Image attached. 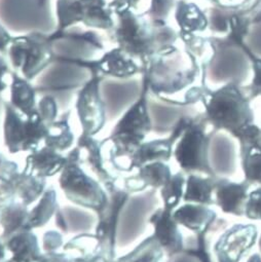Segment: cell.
<instances>
[{
    "instance_id": "1",
    "label": "cell",
    "mask_w": 261,
    "mask_h": 262,
    "mask_svg": "<svg viewBox=\"0 0 261 262\" xmlns=\"http://www.w3.org/2000/svg\"><path fill=\"white\" fill-rule=\"evenodd\" d=\"M209 63L187 49L175 45L157 53L142 70L149 92L172 104H190L202 100L207 86Z\"/></svg>"
},
{
    "instance_id": "2",
    "label": "cell",
    "mask_w": 261,
    "mask_h": 262,
    "mask_svg": "<svg viewBox=\"0 0 261 262\" xmlns=\"http://www.w3.org/2000/svg\"><path fill=\"white\" fill-rule=\"evenodd\" d=\"M112 38L118 48L136 59L143 68L164 48L175 45L179 34L168 24L151 20L145 14L124 11L114 14Z\"/></svg>"
},
{
    "instance_id": "3",
    "label": "cell",
    "mask_w": 261,
    "mask_h": 262,
    "mask_svg": "<svg viewBox=\"0 0 261 262\" xmlns=\"http://www.w3.org/2000/svg\"><path fill=\"white\" fill-rule=\"evenodd\" d=\"M208 121L216 128L226 130L234 138L248 124L254 123L250 98L234 82L216 91L207 89L202 100Z\"/></svg>"
},
{
    "instance_id": "4",
    "label": "cell",
    "mask_w": 261,
    "mask_h": 262,
    "mask_svg": "<svg viewBox=\"0 0 261 262\" xmlns=\"http://www.w3.org/2000/svg\"><path fill=\"white\" fill-rule=\"evenodd\" d=\"M66 160L59 177V184L66 199L77 207L99 213L108 201L106 190L97 179L90 177L81 168L77 146L67 154Z\"/></svg>"
},
{
    "instance_id": "5",
    "label": "cell",
    "mask_w": 261,
    "mask_h": 262,
    "mask_svg": "<svg viewBox=\"0 0 261 262\" xmlns=\"http://www.w3.org/2000/svg\"><path fill=\"white\" fill-rule=\"evenodd\" d=\"M54 40L50 34L33 31L13 37L7 52L14 71L31 81L57 61Z\"/></svg>"
},
{
    "instance_id": "6",
    "label": "cell",
    "mask_w": 261,
    "mask_h": 262,
    "mask_svg": "<svg viewBox=\"0 0 261 262\" xmlns=\"http://www.w3.org/2000/svg\"><path fill=\"white\" fill-rule=\"evenodd\" d=\"M5 145L12 155L34 151L48 135V124L36 109L30 115L23 114L10 102L4 101Z\"/></svg>"
},
{
    "instance_id": "7",
    "label": "cell",
    "mask_w": 261,
    "mask_h": 262,
    "mask_svg": "<svg viewBox=\"0 0 261 262\" xmlns=\"http://www.w3.org/2000/svg\"><path fill=\"white\" fill-rule=\"evenodd\" d=\"M56 15L55 33H62L78 24L99 30H112L115 26L108 0H57Z\"/></svg>"
},
{
    "instance_id": "8",
    "label": "cell",
    "mask_w": 261,
    "mask_h": 262,
    "mask_svg": "<svg viewBox=\"0 0 261 262\" xmlns=\"http://www.w3.org/2000/svg\"><path fill=\"white\" fill-rule=\"evenodd\" d=\"M210 138L203 127L192 121H186L183 132L176 143L173 156L183 172L202 173L215 176L209 160Z\"/></svg>"
},
{
    "instance_id": "9",
    "label": "cell",
    "mask_w": 261,
    "mask_h": 262,
    "mask_svg": "<svg viewBox=\"0 0 261 262\" xmlns=\"http://www.w3.org/2000/svg\"><path fill=\"white\" fill-rule=\"evenodd\" d=\"M104 79L98 73L91 72V77L77 92L75 109L82 127V133L96 136L104 127L107 110L102 97L101 82Z\"/></svg>"
},
{
    "instance_id": "10",
    "label": "cell",
    "mask_w": 261,
    "mask_h": 262,
    "mask_svg": "<svg viewBox=\"0 0 261 262\" xmlns=\"http://www.w3.org/2000/svg\"><path fill=\"white\" fill-rule=\"evenodd\" d=\"M106 192L108 201L105 207L96 214L98 221L94 233L100 243V255L112 261L116 258V231L119 214L130 193L118 184Z\"/></svg>"
},
{
    "instance_id": "11",
    "label": "cell",
    "mask_w": 261,
    "mask_h": 262,
    "mask_svg": "<svg viewBox=\"0 0 261 262\" xmlns=\"http://www.w3.org/2000/svg\"><path fill=\"white\" fill-rule=\"evenodd\" d=\"M57 60L85 68L90 72L98 73L104 78L112 77L117 79H127L137 74H142L141 64L118 47L105 52L100 58L94 60L64 58L59 56Z\"/></svg>"
},
{
    "instance_id": "12",
    "label": "cell",
    "mask_w": 261,
    "mask_h": 262,
    "mask_svg": "<svg viewBox=\"0 0 261 262\" xmlns=\"http://www.w3.org/2000/svg\"><path fill=\"white\" fill-rule=\"evenodd\" d=\"M148 83L142 77V88L139 97L122 113L112 132L123 133L144 142L146 136L154 129L148 104Z\"/></svg>"
},
{
    "instance_id": "13",
    "label": "cell",
    "mask_w": 261,
    "mask_h": 262,
    "mask_svg": "<svg viewBox=\"0 0 261 262\" xmlns=\"http://www.w3.org/2000/svg\"><path fill=\"white\" fill-rule=\"evenodd\" d=\"M258 230L254 224L237 223L225 230L214 245L218 262H240L255 245Z\"/></svg>"
},
{
    "instance_id": "14",
    "label": "cell",
    "mask_w": 261,
    "mask_h": 262,
    "mask_svg": "<svg viewBox=\"0 0 261 262\" xmlns=\"http://www.w3.org/2000/svg\"><path fill=\"white\" fill-rule=\"evenodd\" d=\"M76 146L80 152L81 166L85 165L94 173L106 191L119 183L118 176L114 175L107 166L102 141H98L94 136L81 133Z\"/></svg>"
},
{
    "instance_id": "15",
    "label": "cell",
    "mask_w": 261,
    "mask_h": 262,
    "mask_svg": "<svg viewBox=\"0 0 261 262\" xmlns=\"http://www.w3.org/2000/svg\"><path fill=\"white\" fill-rule=\"evenodd\" d=\"M186 121L182 119L170 137L165 139H157L149 142H143L136 150L134 156L130 158L128 163V172L138 170L150 163L169 162L173 156V145L175 141L181 136Z\"/></svg>"
},
{
    "instance_id": "16",
    "label": "cell",
    "mask_w": 261,
    "mask_h": 262,
    "mask_svg": "<svg viewBox=\"0 0 261 262\" xmlns=\"http://www.w3.org/2000/svg\"><path fill=\"white\" fill-rule=\"evenodd\" d=\"M154 226V236L164 252L169 256L181 253L184 249V242L178 223L173 217V212L164 208L157 209L148 218Z\"/></svg>"
},
{
    "instance_id": "17",
    "label": "cell",
    "mask_w": 261,
    "mask_h": 262,
    "mask_svg": "<svg viewBox=\"0 0 261 262\" xmlns=\"http://www.w3.org/2000/svg\"><path fill=\"white\" fill-rule=\"evenodd\" d=\"M250 184L246 181L241 183L229 181L225 178L216 179L214 189V204L223 213L244 216L245 206L249 195Z\"/></svg>"
},
{
    "instance_id": "18",
    "label": "cell",
    "mask_w": 261,
    "mask_h": 262,
    "mask_svg": "<svg viewBox=\"0 0 261 262\" xmlns=\"http://www.w3.org/2000/svg\"><path fill=\"white\" fill-rule=\"evenodd\" d=\"M66 162V156L64 157L62 154L45 145L28 155L22 172L46 179L61 173Z\"/></svg>"
},
{
    "instance_id": "19",
    "label": "cell",
    "mask_w": 261,
    "mask_h": 262,
    "mask_svg": "<svg viewBox=\"0 0 261 262\" xmlns=\"http://www.w3.org/2000/svg\"><path fill=\"white\" fill-rule=\"evenodd\" d=\"M97 221L95 212L81 207H59L55 214V224L63 233L79 234L95 231Z\"/></svg>"
},
{
    "instance_id": "20",
    "label": "cell",
    "mask_w": 261,
    "mask_h": 262,
    "mask_svg": "<svg viewBox=\"0 0 261 262\" xmlns=\"http://www.w3.org/2000/svg\"><path fill=\"white\" fill-rule=\"evenodd\" d=\"M173 217L179 225L184 226L194 233L201 234L209 228L217 215L209 206L185 203L173 211Z\"/></svg>"
},
{
    "instance_id": "21",
    "label": "cell",
    "mask_w": 261,
    "mask_h": 262,
    "mask_svg": "<svg viewBox=\"0 0 261 262\" xmlns=\"http://www.w3.org/2000/svg\"><path fill=\"white\" fill-rule=\"evenodd\" d=\"M175 20L179 27V36L200 35L209 27V19L197 5L186 0H178L175 7Z\"/></svg>"
},
{
    "instance_id": "22",
    "label": "cell",
    "mask_w": 261,
    "mask_h": 262,
    "mask_svg": "<svg viewBox=\"0 0 261 262\" xmlns=\"http://www.w3.org/2000/svg\"><path fill=\"white\" fill-rule=\"evenodd\" d=\"M10 89V103L18 111L30 115L37 109V89L16 71H12Z\"/></svg>"
},
{
    "instance_id": "23",
    "label": "cell",
    "mask_w": 261,
    "mask_h": 262,
    "mask_svg": "<svg viewBox=\"0 0 261 262\" xmlns=\"http://www.w3.org/2000/svg\"><path fill=\"white\" fill-rule=\"evenodd\" d=\"M5 245L12 253L13 262H36L42 255L37 236L32 230H24L13 235Z\"/></svg>"
},
{
    "instance_id": "24",
    "label": "cell",
    "mask_w": 261,
    "mask_h": 262,
    "mask_svg": "<svg viewBox=\"0 0 261 262\" xmlns=\"http://www.w3.org/2000/svg\"><path fill=\"white\" fill-rule=\"evenodd\" d=\"M28 206L19 201H15L0 210V226L3 228L0 239L5 243L13 235L28 230Z\"/></svg>"
},
{
    "instance_id": "25",
    "label": "cell",
    "mask_w": 261,
    "mask_h": 262,
    "mask_svg": "<svg viewBox=\"0 0 261 262\" xmlns=\"http://www.w3.org/2000/svg\"><path fill=\"white\" fill-rule=\"evenodd\" d=\"M217 176L203 177L189 174L186 178L183 202L212 206L214 204V189Z\"/></svg>"
},
{
    "instance_id": "26",
    "label": "cell",
    "mask_w": 261,
    "mask_h": 262,
    "mask_svg": "<svg viewBox=\"0 0 261 262\" xmlns=\"http://www.w3.org/2000/svg\"><path fill=\"white\" fill-rule=\"evenodd\" d=\"M9 179L14 187L17 201L28 207L40 199L47 186L46 179L19 171L14 173Z\"/></svg>"
},
{
    "instance_id": "27",
    "label": "cell",
    "mask_w": 261,
    "mask_h": 262,
    "mask_svg": "<svg viewBox=\"0 0 261 262\" xmlns=\"http://www.w3.org/2000/svg\"><path fill=\"white\" fill-rule=\"evenodd\" d=\"M70 111L58 117L57 120L48 125V135L44 142L45 145L62 154L69 150L74 143V135L69 124Z\"/></svg>"
},
{
    "instance_id": "28",
    "label": "cell",
    "mask_w": 261,
    "mask_h": 262,
    "mask_svg": "<svg viewBox=\"0 0 261 262\" xmlns=\"http://www.w3.org/2000/svg\"><path fill=\"white\" fill-rule=\"evenodd\" d=\"M59 208L57 202V192L54 188L46 189L44 194L40 196L37 205L29 211L27 228L33 230L45 226L53 216H55Z\"/></svg>"
},
{
    "instance_id": "29",
    "label": "cell",
    "mask_w": 261,
    "mask_h": 262,
    "mask_svg": "<svg viewBox=\"0 0 261 262\" xmlns=\"http://www.w3.org/2000/svg\"><path fill=\"white\" fill-rule=\"evenodd\" d=\"M240 156L245 181L261 186V144L240 145Z\"/></svg>"
},
{
    "instance_id": "30",
    "label": "cell",
    "mask_w": 261,
    "mask_h": 262,
    "mask_svg": "<svg viewBox=\"0 0 261 262\" xmlns=\"http://www.w3.org/2000/svg\"><path fill=\"white\" fill-rule=\"evenodd\" d=\"M164 254V250L153 234L140 243L133 251L119 257V260L120 262H161Z\"/></svg>"
},
{
    "instance_id": "31",
    "label": "cell",
    "mask_w": 261,
    "mask_h": 262,
    "mask_svg": "<svg viewBox=\"0 0 261 262\" xmlns=\"http://www.w3.org/2000/svg\"><path fill=\"white\" fill-rule=\"evenodd\" d=\"M137 175L146 187L161 189L171 179L173 174L166 163L155 162L138 169Z\"/></svg>"
},
{
    "instance_id": "32",
    "label": "cell",
    "mask_w": 261,
    "mask_h": 262,
    "mask_svg": "<svg viewBox=\"0 0 261 262\" xmlns=\"http://www.w3.org/2000/svg\"><path fill=\"white\" fill-rule=\"evenodd\" d=\"M186 178L183 172L172 175L171 179L160 189V194L164 203V209L173 212L183 201Z\"/></svg>"
},
{
    "instance_id": "33",
    "label": "cell",
    "mask_w": 261,
    "mask_h": 262,
    "mask_svg": "<svg viewBox=\"0 0 261 262\" xmlns=\"http://www.w3.org/2000/svg\"><path fill=\"white\" fill-rule=\"evenodd\" d=\"M63 249L65 252H77L80 257L100 255L99 239L97 235L92 232L76 234L63 246Z\"/></svg>"
},
{
    "instance_id": "34",
    "label": "cell",
    "mask_w": 261,
    "mask_h": 262,
    "mask_svg": "<svg viewBox=\"0 0 261 262\" xmlns=\"http://www.w3.org/2000/svg\"><path fill=\"white\" fill-rule=\"evenodd\" d=\"M151 7V0H110L109 8L113 14L132 11L135 14L147 15Z\"/></svg>"
},
{
    "instance_id": "35",
    "label": "cell",
    "mask_w": 261,
    "mask_h": 262,
    "mask_svg": "<svg viewBox=\"0 0 261 262\" xmlns=\"http://www.w3.org/2000/svg\"><path fill=\"white\" fill-rule=\"evenodd\" d=\"M238 46L245 52V54H247L252 63L253 79L251 81V84L248 86L250 98L261 96V58H258L255 55H253L252 52L247 48V46L244 45V42H242Z\"/></svg>"
},
{
    "instance_id": "36",
    "label": "cell",
    "mask_w": 261,
    "mask_h": 262,
    "mask_svg": "<svg viewBox=\"0 0 261 262\" xmlns=\"http://www.w3.org/2000/svg\"><path fill=\"white\" fill-rule=\"evenodd\" d=\"M178 0H151V7L147 16L159 23H166L172 11L176 7Z\"/></svg>"
},
{
    "instance_id": "37",
    "label": "cell",
    "mask_w": 261,
    "mask_h": 262,
    "mask_svg": "<svg viewBox=\"0 0 261 262\" xmlns=\"http://www.w3.org/2000/svg\"><path fill=\"white\" fill-rule=\"evenodd\" d=\"M37 110L48 125L58 119L59 105L53 95H45L37 102Z\"/></svg>"
},
{
    "instance_id": "38",
    "label": "cell",
    "mask_w": 261,
    "mask_h": 262,
    "mask_svg": "<svg viewBox=\"0 0 261 262\" xmlns=\"http://www.w3.org/2000/svg\"><path fill=\"white\" fill-rule=\"evenodd\" d=\"M244 216L250 220L261 221V186L249 192Z\"/></svg>"
},
{
    "instance_id": "39",
    "label": "cell",
    "mask_w": 261,
    "mask_h": 262,
    "mask_svg": "<svg viewBox=\"0 0 261 262\" xmlns=\"http://www.w3.org/2000/svg\"><path fill=\"white\" fill-rule=\"evenodd\" d=\"M63 235L57 230H49L42 237V248L45 253L59 252L63 248Z\"/></svg>"
},
{
    "instance_id": "40",
    "label": "cell",
    "mask_w": 261,
    "mask_h": 262,
    "mask_svg": "<svg viewBox=\"0 0 261 262\" xmlns=\"http://www.w3.org/2000/svg\"><path fill=\"white\" fill-rule=\"evenodd\" d=\"M17 201L14 187L9 178H0V210Z\"/></svg>"
},
{
    "instance_id": "41",
    "label": "cell",
    "mask_w": 261,
    "mask_h": 262,
    "mask_svg": "<svg viewBox=\"0 0 261 262\" xmlns=\"http://www.w3.org/2000/svg\"><path fill=\"white\" fill-rule=\"evenodd\" d=\"M5 55H0V94L8 88V77H11L12 70L10 63L4 57Z\"/></svg>"
},
{
    "instance_id": "42",
    "label": "cell",
    "mask_w": 261,
    "mask_h": 262,
    "mask_svg": "<svg viewBox=\"0 0 261 262\" xmlns=\"http://www.w3.org/2000/svg\"><path fill=\"white\" fill-rule=\"evenodd\" d=\"M74 257L69 255L68 252H53L42 253L36 262H72Z\"/></svg>"
},
{
    "instance_id": "43",
    "label": "cell",
    "mask_w": 261,
    "mask_h": 262,
    "mask_svg": "<svg viewBox=\"0 0 261 262\" xmlns=\"http://www.w3.org/2000/svg\"><path fill=\"white\" fill-rule=\"evenodd\" d=\"M13 39V36L9 33V31L0 23V54L7 55L8 48Z\"/></svg>"
},
{
    "instance_id": "44",
    "label": "cell",
    "mask_w": 261,
    "mask_h": 262,
    "mask_svg": "<svg viewBox=\"0 0 261 262\" xmlns=\"http://www.w3.org/2000/svg\"><path fill=\"white\" fill-rule=\"evenodd\" d=\"M72 262H110L108 259L101 255L97 256H90V257H74Z\"/></svg>"
},
{
    "instance_id": "45",
    "label": "cell",
    "mask_w": 261,
    "mask_h": 262,
    "mask_svg": "<svg viewBox=\"0 0 261 262\" xmlns=\"http://www.w3.org/2000/svg\"><path fill=\"white\" fill-rule=\"evenodd\" d=\"M6 249H7V247H6L5 243L0 239V262L4 261L6 258Z\"/></svg>"
},
{
    "instance_id": "46",
    "label": "cell",
    "mask_w": 261,
    "mask_h": 262,
    "mask_svg": "<svg viewBox=\"0 0 261 262\" xmlns=\"http://www.w3.org/2000/svg\"><path fill=\"white\" fill-rule=\"evenodd\" d=\"M247 262H261V256L260 254H253L252 256H250V258L247 260Z\"/></svg>"
},
{
    "instance_id": "47",
    "label": "cell",
    "mask_w": 261,
    "mask_h": 262,
    "mask_svg": "<svg viewBox=\"0 0 261 262\" xmlns=\"http://www.w3.org/2000/svg\"><path fill=\"white\" fill-rule=\"evenodd\" d=\"M258 247H259V250H260V252H261V234H260V236L258 237Z\"/></svg>"
},
{
    "instance_id": "48",
    "label": "cell",
    "mask_w": 261,
    "mask_h": 262,
    "mask_svg": "<svg viewBox=\"0 0 261 262\" xmlns=\"http://www.w3.org/2000/svg\"><path fill=\"white\" fill-rule=\"evenodd\" d=\"M2 262H13V260H12V259H9V260H4V261H2Z\"/></svg>"
}]
</instances>
